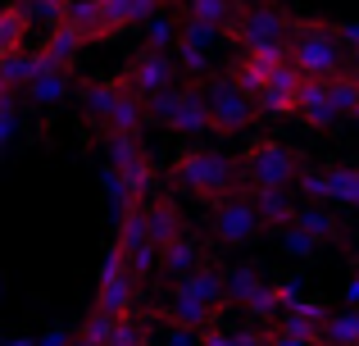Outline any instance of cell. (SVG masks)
<instances>
[{
  "mask_svg": "<svg viewBox=\"0 0 359 346\" xmlns=\"http://www.w3.org/2000/svg\"><path fill=\"white\" fill-rule=\"evenodd\" d=\"M168 173H173L177 187H187V192L196 196V201H228V196L241 192V160H232V155L214 151V146H187V151L173 155V164H168Z\"/></svg>",
  "mask_w": 359,
  "mask_h": 346,
  "instance_id": "cell-1",
  "label": "cell"
},
{
  "mask_svg": "<svg viewBox=\"0 0 359 346\" xmlns=\"http://www.w3.org/2000/svg\"><path fill=\"white\" fill-rule=\"evenodd\" d=\"M287 60H291L296 73L318 78V82L351 73V51H346V41L337 36V23H323V18H296V23H291Z\"/></svg>",
  "mask_w": 359,
  "mask_h": 346,
  "instance_id": "cell-2",
  "label": "cell"
},
{
  "mask_svg": "<svg viewBox=\"0 0 359 346\" xmlns=\"http://www.w3.org/2000/svg\"><path fill=\"white\" fill-rule=\"evenodd\" d=\"M305 155L278 137H255L241 151V182L250 192H291L305 178Z\"/></svg>",
  "mask_w": 359,
  "mask_h": 346,
  "instance_id": "cell-3",
  "label": "cell"
},
{
  "mask_svg": "<svg viewBox=\"0 0 359 346\" xmlns=\"http://www.w3.org/2000/svg\"><path fill=\"white\" fill-rule=\"evenodd\" d=\"M146 114H150V124L168 128V133H177V137H205V133H214L210 100H205L201 82H182V87H168V91H159V96H150L146 100Z\"/></svg>",
  "mask_w": 359,
  "mask_h": 346,
  "instance_id": "cell-4",
  "label": "cell"
},
{
  "mask_svg": "<svg viewBox=\"0 0 359 346\" xmlns=\"http://www.w3.org/2000/svg\"><path fill=\"white\" fill-rule=\"evenodd\" d=\"M291 23L296 18L278 5V0H255L241 9V18L228 27V41H237V51H264V46H287Z\"/></svg>",
  "mask_w": 359,
  "mask_h": 346,
  "instance_id": "cell-5",
  "label": "cell"
},
{
  "mask_svg": "<svg viewBox=\"0 0 359 346\" xmlns=\"http://www.w3.org/2000/svg\"><path fill=\"white\" fill-rule=\"evenodd\" d=\"M201 87H205V100H210V124H214V133H219V137L245 133V128L259 119V100L245 96L228 73H214V78L201 82Z\"/></svg>",
  "mask_w": 359,
  "mask_h": 346,
  "instance_id": "cell-6",
  "label": "cell"
},
{
  "mask_svg": "<svg viewBox=\"0 0 359 346\" xmlns=\"http://www.w3.org/2000/svg\"><path fill=\"white\" fill-rule=\"evenodd\" d=\"M132 305H137V278L128 269V255L109 241L105 260H100V278H96V305L91 310L114 314V319H128Z\"/></svg>",
  "mask_w": 359,
  "mask_h": 346,
  "instance_id": "cell-7",
  "label": "cell"
},
{
  "mask_svg": "<svg viewBox=\"0 0 359 346\" xmlns=\"http://www.w3.org/2000/svg\"><path fill=\"white\" fill-rule=\"evenodd\" d=\"M259 232H264V219H259V210H255L245 187L237 196H228V201L210 205V237L219 241V246H245V241H255Z\"/></svg>",
  "mask_w": 359,
  "mask_h": 346,
  "instance_id": "cell-8",
  "label": "cell"
},
{
  "mask_svg": "<svg viewBox=\"0 0 359 346\" xmlns=\"http://www.w3.org/2000/svg\"><path fill=\"white\" fill-rule=\"evenodd\" d=\"M287 46H264V51H237L228 60V78L237 82L250 100H259L264 91H269V82L278 78L282 69H287Z\"/></svg>",
  "mask_w": 359,
  "mask_h": 346,
  "instance_id": "cell-9",
  "label": "cell"
},
{
  "mask_svg": "<svg viewBox=\"0 0 359 346\" xmlns=\"http://www.w3.org/2000/svg\"><path fill=\"white\" fill-rule=\"evenodd\" d=\"M105 155H109L105 164H114L123 173L132 201L146 205L150 187H155V164H150V155H146V142H141V137H105Z\"/></svg>",
  "mask_w": 359,
  "mask_h": 346,
  "instance_id": "cell-10",
  "label": "cell"
},
{
  "mask_svg": "<svg viewBox=\"0 0 359 346\" xmlns=\"http://www.w3.org/2000/svg\"><path fill=\"white\" fill-rule=\"evenodd\" d=\"M177 60H173V51H146V46H141L137 55H132L128 60V69L118 73L123 82H128L132 91H137V96H159V91H168V87H177Z\"/></svg>",
  "mask_w": 359,
  "mask_h": 346,
  "instance_id": "cell-11",
  "label": "cell"
},
{
  "mask_svg": "<svg viewBox=\"0 0 359 346\" xmlns=\"http://www.w3.org/2000/svg\"><path fill=\"white\" fill-rule=\"evenodd\" d=\"M296 192L305 196V201H314V205L337 201V205L359 210V164H341V169H305V178L296 182Z\"/></svg>",
  "mask_w": 359,
  "mask_h": 346,
  "instance_id": "cell-12",
  "label": "cell"
},
{
  "mask_svg": "<svg viewBox=\"0 0 359 346\" xmlns=\"http://www.w3.org/2000/svg\"><path fill=\"white\" fill-rule=\"evenodd\" d=\"M168 292L173 296H187V301H201V305H210V310H228V269H219V265H205V269H196V274H187L182 283H168Z\"/></svg>",
  "mask_w": 359,
  "mask_h": 346,
  "instance_id": "cell-13",
  "label": "cell"
},
{
  "mask_svg": "<svg viewBox=\"0 0 359 346\" xmlns=\"http://www.w3.org/2000/svg\"><path fill=\"white\" fill-rule=\"evenodd\" d=\"M96 9H100V41H105V36H118L128 27H141L155 14H164V0H96Z\"/></svg>",
  "mask_w": 359,
  "mask_h": 346,
  "instance_id": "cell-14",
  "label": "cell"
},
{
  "mask_svg": "<svg viewBox=\"0 0 359 346\" xmlns=\"http://www.w3.org/2000/svg\"><path fill=\"white\" fill-rule=\"evenodd\" d=\"M123 91H128V82L123 78H87V82H78V105H82V114H87V124L96 128H105L109 124V114H114V105L123 100Z\"/></svg>",
  "mask_w": 359,
  "mask_h": 346,
  "instance_id": "cell-15",
  "label": "cell"
},
{
  "mask_svg": "<svg viewBox=\"0 0 359 346\" xmlns=\"http://www.w3.org/2000/svg\"><path fill=\"white\" fill-rule=\"evenodd\" d=\"M82 46H91V36L64 18V23L46 27V36H41V46H36V55H41V64H50V69H73V60H78Z\"/></svg>",
  "mask_w": 359,
  "mask_h": 346,
  "instance_id": "cell-16",
  "label": "cell"
},
{
  "mask_svg": "<svg viewBox=\"0 0 359 346\" xmlns=\"http://www.w3.org/2000/svg\"><path fill=\"white\" fill-rule=\"evenodd\" d=\"M69 96H78L73 69H50V64H41V73H36V78L27 82V91H23V100L32 109H55V105H64Z\"/></svg>",
  "mask_w": 359,
  "mask_h": 346,
  "instance_id": "cell-17",
  "label": "cell"
},
{
  "mask_svg": "<svg viewBox=\"0 0 359 346\" xmlns=\"http://www.w3.org/2000/svg\"><path fill=\"white\" fill-rule=\"evenodd\" d=\"M300 91H305V73L287 69L269 82V91L259 96V114H273V119H287V114H300Z\"/></svg>",
  "mask_w": 359,
  "mask_h": 346,
  "instance_id": "cell-18",
  "label": "cell"
},
{
  "mask_svg": "<svg viewBox=\"0 0 359 346\" xmlns=\"http://www.w3.org/2000/svg\"><path fill=\"white\" fill-rule=\"evenodd\" d=\"M327 319H332V310H327L323 301H314V296H305L300 305L282 310L278 328H282V333H296V338H314V342H323V328H327Z\"/></svg>",
  "mask_w": 359,
  "mask_h": 346,
  "instance_id": "cell-19",
  "label": "cell"
},
{
  "mask_svg": "<svg viewBox=\"0 0 359 346\" xmlns=\"http://www.w3.org/2000/svg\"><path fill=\"white\" fill-rule=\"evenodd\" d=\"M210 260H205V246L196 237H177L164 246V255H159V274L168 278V283H182L187 274H196V269H205Z\"/></svg>",
  "mask_w": 359,
  "mask_h": 346,
  "instance_id": "cell-20",
  "label": "cell"
},
{
  "mask_svg": "<svg viewBox=\"0 0 359 346\" xmlns=\"http://www.w3.org/2000/svg\"><path fill=\"white\" fill-rule=\"evenodd\" d=\"M241 9H245V0H187V5H182V18L205 23V27H214V32L228 36V27L241 18Z\"/></svg>",
  "mask_w": 359,
  "mask_h": 346,
  "instance_id": "cell-21",
  "label": "cell"
},
{
  "mask_svg": "<svg viewBox=\"0 0 359 346\" xmlns=\"http://www.w3.org/2000/svg\"><path fill=\"white\" fill-rule=\"evenodd\" d=\"M300 119H305L309 128H332V124H341V114H337V105H332V91H327V82L305 78V91H300Z\"/></svg>",
  "mask_w": 359,
  "mask_h": 346,
  "instance_id": "cell-22",
  "label": "cell"
},
{
  "mask_svg": "<svg viewBox=\"0 0 359 346\" xmlns=\"http://www.w3.org/2000/svg\"><path fill=\"white\" fill-rule=\"evenodd\" d=\"M245 192H250V187H245ZM250 201H255V210H259L264 228H291V223L300 219L296 192H250Z\"/></svg>",
  "mask_w": 359,
  "mask_h": 346,
  "instance_id": "cell-23",
  "label": "cell"
},
{
  "mask_svg": "<svg viewBox=\"0 0 359 346\" xmlns=\"http://www.w3.org/2000/svg\"><path fill=\"white\" fill-rule=\"evenodd\" d=\"M146 219H150V237H155L159 246H168V241L187 237L182 210H177L173 196H155V201H146Z\"/></svg>",
  "mask_w": 359,
  "mask_h": 346,
  "instance_id": "cell-24",
  "label": "cell"
},
{
  "mask_svg": "<svg viewBox=\"0 0 359 346\" xmlns=\"http://www.w3.org/2000/svg\"><path fill=\"white\" fill-rule=\"evenodd\" d=\"M32 5L27 0H9L5 9H0V55H18L27 41V27H32Z\"/></svg>",
  "mask_w": 359,
  "mask_h": 346,
  "instance_id": "cell-25",
  "label": "cell"
},
{
  "mask_svg": "<svg viewBox=\"0 0 359 346\" xmlns=\"http://www.w3.org/2000/svg\"><path fill=\"white\" fill-rule=\"evenodd\" d=\"M296 223L318 241V246H337V241L346 237V223L337 219L327 205H300V219H296Z\"/></svg>",
  "mask_w": 359,
  "mask_h": 346,
  "instance_id": "cell-26",
  "label": "cell"
},
{
  "mask_svg": "<svg viewBox=\"0 0 359 346\" xmlns=\"http://www.w3.org/2000/svg\"><path fill=\"white\" fill-rule=\"evenodd\" d=\"M41 73V55L36 51H18V55H0V91H27V82Z\"/></svg>",
  "mask_w": 359,
  "mask_h": 346,
  "instance_id": "cell-27",
  "label": "cell"
},
{
  "mask_svg": "<svg viewBox=\"0 0 359 346\" xmlns=\"http://www.w3.org/2000/svg\"><path fill=\"white\" fill-rule=\"evenodd\" d=\"M264 274L255 265H237V269H228V305H241V310H250V301L264 292Z\"/></svg>",
  "mask_w": 359,
  "mask_h": 346,
  "instance_id": "cell-28",
  "label": "cell"
},
{
  "mask_svg": "<svg viewBox=\"0 0 359 346\" xmlns=\"http://www.w3.org/2000/svg\"><path fill=\"white\" fill-rule=\"evenodd\" d=\"M177 36H182V14H155L146 23V51H173Z\"/></svg>",
  "mask_w": 359,
  "mask_h": 346,
  "instance_id": "cell-29",
  "label": "cell"
},
{
  "mask_svg": "<svg viewBox=\"0 0 359 346\" xmlns=\"http://www.w3.org/2000/svg\"><path fill=\"white\" fill-rule=\"evenodd\" d=\"M173 60H177V69H182V78H191V82H210L214 78L210 51H201V46H191V41H177L173 46Z\"/></svg>",
  "mask_w": 359,
  "mask_h": 346,
  "instance_id": "cell-30",
  "label": "cell"
},
{
  "mask_svg": "<svg viewBox=\"0 0 359 346\" xmlns=\"http://www.w3.org/2000/svg\"><path fill=\"white\" fill-rule=\"evenodd\" d=\"M323 346H359V310H337L323 328Z\"/></svg>",
  "mask_w": 359,
  "mask_h": 346,
  "instance_id": "cell-31",
  "label": "cell"
},
{
  "mask_svg": "<svg viewBox=\"0 0 359 346\" xmlns=\"http://www.w3.org/2000/svg\"><path fill=\"white\" fill-rule=\"evenodd\" d=\"M114 333H118V319H114V314L91 310L87 319H82V333H78V338H87L91 346H114Z\"/></svg>",
  "mask_w": 359,
  "mask_h": 346,
  "instance_id": "cell-32",
  "label": "cell"
},
{
  "mask_svg": "<svg viewBox=\"0 0 359 346\" xmlns=\"http://www.w3.org/2000/svg\"><path fill=\"white\" fill-rule=\"evenodd\" d=\"M282 255H291V260H314L318 255V241L309 237L300 223H291V228H282Z\"/></svg>",
  "mask_w": 359,
  "mask_h": 346,
  "instance_id": "cell-33",
  "label": "cell"
},
{
  "mask_svg": "<svg viewBox=\"0 0 359 346\" xmlns=\"http://www.w3.org/2000/svg\"><path fill=\"white\" fill-rule=\"evenodd\" d=\"M114 346H150V319H118V333H114Z\"/></svg>",
  "mask_w": 359,
  "mask_h": 346,
  "instance_id": "cell-34",
  "label": "cell"
},
{
  "mask_svg": "<svg viewBox=\"0 0 359 346\" xmlns=\"http://www.w3.org/2000/svg\"><path fill=\"white\" fill-rule=\"evenodd\" d=\"M27 5H32V14L36 18H46V23H64V18H69V9H73V0H27Z\"/></svg>",
  "mask_w": 359,
  "mask_h": 346,
  "instance_id": "cell-35",
  "label": "cell"
},
{
  "mask_svg": "<svg viewBox=\"0 0 359 346\" xmlns=\"http://www.w3.org/2000/svg\"><path fill=\"white\" fill-rule=\"evenodd\" d=\"M159 346H201V333H191V328H164Z\"/></svg>",
  "mask_w": 359,
  "mask_h": 346,
  "instance_id": "cell-36",
  "label": "cell"
},
{
  "mask_svg": "<svg viewBox=\"0 0 359 346\" xmlns=\"http://www.w3.org/2000/svg\"><path fill=\"white\" fill-rule=\"evenodd\" d=\"M269 346H323V342H314V338H296V333L273 328V333H269Z\"/></svg>",
  "mask_w": 359,
  "mask_h": 346,
  "instance_id": "cell-37",
  "label": "cell"
},
{
  "mask_svg": "<svg viewBox=\"0 0 359 346\" xmlns=\"http://www.w3.org/2000/svg\"><path fill=\"white\" fill-rule=\"evenodd\" d=\"M36 346H73V333H69V328H64V324H60V328L41 333V338H36Z\"/></svg>",
  "mask_w": 359,
  "mask_h": 346,
  "instance_id": "cell-38",
  "label": "cell"
},
{
  "mask_svg": "<svg viewBox=\"0 0 359 346\" xmlns=\"http://www.w3.org/2000/svg\"><path fill=\"white\" fill-rule=\"evenodd\" d=\"M337 36L346 41V51H355V46H359V18H351V23H337Z\"/></svg>",
  "mask_w": 359,
  "mask_h": 346,
  "instance_id": "cell-39",
  "label": "cell"
},
{
  "mask_svg": "<svg viewBox=\"0 0 359 346\" xmlns=\"http://www.w3.org/2000/svg\"><path fill=\"white\" fill-rule=\"evenodd\" d=\"M232 338H237V346H269V333H259V328H241Z\"/></svg>",
  "mask_w": 359,
  "mask_h": 346,
  "instance_id": "cell-40",
  "label": "cell"
},
{
  "mask_svg": "<svg viewBox=\"0 0 359 346\" xmlns=\"http://www.w3.org/2000/svg\"><path fill=\"white\" fill-rule=\"evenodd\" d=\"M351 73H359V46L351 51Z\"/></svg>",
  "mask_w": 359,
  "mask_h": 346,
  "instance_id": "cell-41",
  "label": "cell"
},
{
  "mask_svg": "<svg viewBox=\"0 0 359 346\" xmlns=\"http://www.w3.org/2000/svg\"><path fill=\"white\" fill-rule=\"evenodd\" d=\"M187 5V0H164V9H182Z\"/></svg>",
  "mask_w": 359,
  "mask_h": 346,
  "instance_id": "cell-42",
  "label": "cell"
},
{
  "mask_svg": "<svg viewBox=\"0 0 359 346\" xmlns=\"http://www.w3.org/2000/svg\"><path fill=\"white\" fill-rule=\"evenodd\" d=\"M73 346H91V342H87V338H73Z\"/></svg>",
  "mask_w": 359,
  "mask_h": 346,
  "instance_id": "cell-43",
  "label": "cell"
},
{
  "mask_svg": "<svg viewBox=\"0 0 359 346\" xmlns=\"http://www.w3.org/2000/svg\"><path fill=\"white\" fill-rule=\"evenodd\" d=\"M355 274H359V251H355Z\"/></svg>",
  "mask_w": 359,
  "mask_h": 346,
  "instance_id": "cell-44",
  "label": "cell"
},
{
  "mask_svg": "<svg viewBox=\"0 0 359 346\" xmlns=\"http://www.w3.org/2000/svg\"><path fill=\"white\" fill-rule=\"evenodd\" d=\"M351 119H355V124H359V105H355V114H351Z\"/></svg>",
  "mask_w": 359,
  "mask_h": 346,
  "instance_id": "cell-45",
  "label": "cell"
},
{
  "mask_svg": "<svg viewBox=\"0 0 359 346\" xmlns=\"http://www.w3.org/2000/svg\"><path fill=\"white\" fill-rule=\"evenodd\" d=\"M355 78H359V73H355Z\"/></svg>",
  "mask_w": 359,
  "mask_h": 346,
  "instance_id": "cell-46",
  "label": "cell"
}]
</instances>
